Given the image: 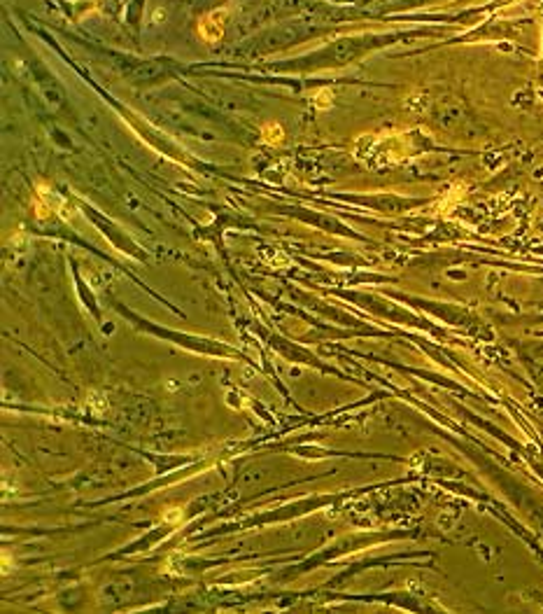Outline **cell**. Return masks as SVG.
I'll list each match as a JSON object with an SVG mask.
<instances>
[{
    "label": "cell",
    "mask_w": 543,
    "mask_h": 614,
    "mask_svg": "<svg viewBox=\"0 0 543 614\" xmlns=\"http://www.w3.org/2000/svg\"><path fill=\"white\" fill-rule=\"evenodd\" d=\"M227 16H229L227 10H215V12H210V14H206L198 24V35L203 37L208 45L222 40L224 26H227Z\"/></svg>",
    "instance_id": "6da1fadb"
},
{
    "label": "cell",
    "mask_w": 543,
    "mask_h": 614,
    "mask_svg": "<svg viewBox=\"0 0 543 614\" xmlns=\"http://www.w3.org/2000/svg\"><path fill=\"white\" fill-rule=\"evenodd\" d=\"M261 133H264V140L268 145H280L282 143V138H285V131H282V126L275 122H268L264 129H261Z\"/></svg>",
    "instance_id": "7a4b0ae2"
}]
</instances>
